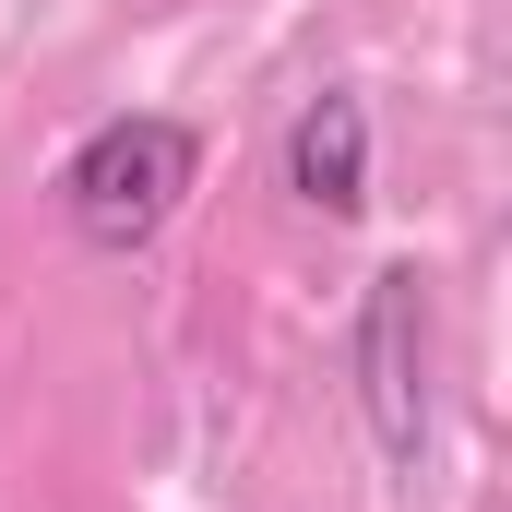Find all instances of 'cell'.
Masks as SVG:
<instances>
[{"mask_svg":"<svg viewBox=\"0 0 512 512\" xmlns=\"http://www.w3.org/2000/svg\"><path fill=\"white\" fill-rule=\"evenodd\" d=\"M286 191L310 203V215H358L370 203V108L346 96V84H322L298 131H286Z\"/></svg>","mask_w":512,"mask_h":512,"instance_id":"3957f363","label":"cell"},{"mask_svg":"<svg viewBox=\"0 0 512 512\" xmlns=\"http://www.w3.org/2000/svg\"><path fill=\"white\" fill-rule=\"evenodd\" d=\"M358 405H370V429H382L393 465H417V441H429V286H417V262L370 274V322H358Z\"/></svg>","mask_w":512,"mask_h":512,"instance_id":"7a4b0ae2","label":"cell"},{"mask_svg":"<svg viewBox=\"0 0 512 512\" xmlns=\"http://www.w3.org/2000/svg\"><path fill=\"white\" fill-rule=\"evenodd\" d=\"M191 167H203L191 120H155V108L96 120L84 143H72V167H60V215H72V239H84V251H143V239L179 215Z\"/></svg>","mask_w":512,"mask_h":512,"instance_id":"6da1fadb","label":"cell"}]
</instances>
